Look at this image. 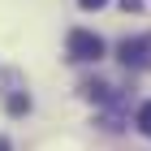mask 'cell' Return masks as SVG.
<instances>
[{
	"label": "cell",
	"instance_id": "1",
	"mask_svg": "<svg viewBox=\"0 0 151 151\" xmlns=\"http://www.w3.org/2000/svg\"><path fill=\"white\" fill-rule=\"evenodd\" d=\"M65 52H69L73 65H95V60L104 56V39L95 35V30H69V39H65Z\"/></svg>",
	"mask_w": 151,
	"mask_h": 151
},
{
	"label": "cell",
	"instance_id": "2",
	"mask_svg": "<svg viewBox=\"0 0 151 151\" xmlns=\"http://www.w3.org/2000/svg\"><path fill=\"white\" fill-rule=\"evenodd\" d=\"M78 95H82V99H91V104H108L116 91H112V82H108V78L95 73V78H82V82H78Z\"/></svg>",
	"mask_w": 151,
	"mask_h": 151
},
{
	"label": "cell",
	"instance_id": "3",
	"mask_svg": "<svg viewBox=\"0 0 151 151\" xmlns=\"http://www.w3.org/2000/svg\"><path fill=\"white\" fill-rule=\"evenodd\" d=\"M116 60L125 69H142V39H121L116 43Z\"/></svg>",
	"mask_w": 151,
	"mask_h": 151
},
{
	"label": "cell",
	"instance_id": "4",
	"mask_svg": "<svg viewBox=\"0 0 151 151\" xmlns=\"http://www.w3.org/2000/svg\"><path fill=\"white\" fill-rule=\"evenodd\" d=\"M4 112H9V116H26V112H30V95H26V91H9V95H4Z\"/></svg>",
	"mask_w": 151,
	"mask_h": 151
},
{
	"label": "cell",
	"instance_id": "5",
	"mask_svg": "<svg viewBox=\"0 0 151 151\" xmlns=\"http://www.w3.org/2000/svg\"><path fill=\"white\" fill-rule=\"evenodd\" d=\"M134 125H138L142 134H147V138H151V99H147V104L138 108V116H134Z\"/></svg>",
	"mask_w": 151,
	"mask_h": 151
},
{
	"label": "cell",
	"instance_id": "6",
	"mask_svg": "<svg viewBox=\"0 0 151 151\" xmlns=\"http://www.w3.org/2000/svg\"><path fill=\"white\" fill-rule=\"evenodd\" d=\"M142 69H151V35H142Z\"/></svg>",
	"mask_w": 151,
	"mask_h": 151
},
{
	"label": "cell",
	"instance_id": "7",
	"mask_svg": "<svg viewBox=\"0 0 151 151\" xmlns=\"http://www.w3.org/2000/svg\"><path fill=\"white\" fill-rule=\"evenodd\" d=\"M78 4H82V9H86V13H99V9H104V4H108V0H78Z\"/></svg>",
	"mask_w": 151,
	"mask_h": 151
},
{
	"label": "cell",
	"instance_id": "8",
	"mask_svg": "<svg viewBox=\"0 0 151 151\" xmlns=\"http://www.w3.org/2000/svg\"><path fill=\"white\" fill-rule=\"evenodd\" d=\"M121 9H125V13H138V9H142V0H121Z\"/></svg>",
	"mask_w": 151,
	"mask_h": 151
},
{
	"label": "cell",
	"instance_id": "9",
	"mask_svg": "<svg viewBox=\"0 0 151 151\" xmlns=\"http://www.w3.org/2000/svg\"><path fill=\"white\" fill-rule=\"evenodd\" d=\"M0 151H13V147H9V138H4V134H0Z\"/></svg>",
	"mask_w": 151,
	"mask_h": 151
}]
</instances>
